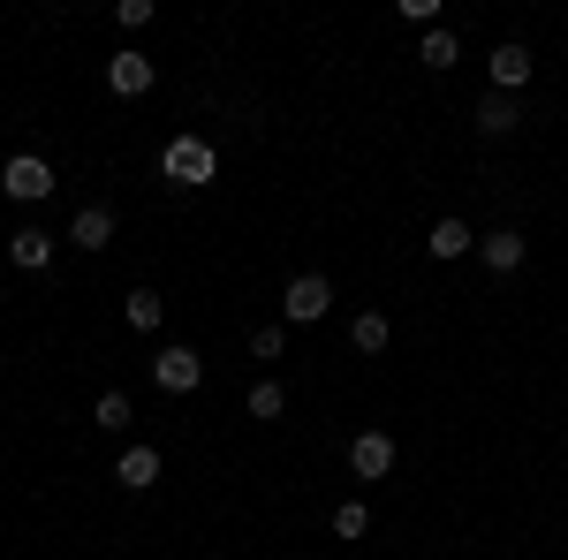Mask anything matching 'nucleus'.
I'll list each match as a JSON object with an SVG mask.
<instances>
[{"label": "nucleus", "instance_id": "nucleus-1", "mask_svg": "<svg viewBox=\"0 0 568 560\" xmlns=\"http://www.w3.org/2000/svg\"><path fill=\"white\" fill-rule=\"evenodd\" d=\"M160 174L175 182V190H205L220 174V152L205 136H168V152H160Z\"/></svg>", "mask_w": 568, "mask_h": 560}, {"label": "nucleus", "instance_id": "nucleus-2", "mask_svg": "<svg viewBox=\"0 0 568 560\" xmlns=\"http://www.w3.org/2000/svg\"><path fill=\"white\" fill-rule=\"evenodd\" d=\"M0 190H8L16 205H39V197H53V167H45L39 152H16V160L0 167Z\"/></svg>", "mask_w": 568, "mask_h": 560}, {"label": "nucleus", "instance_id": "nucleus-3", "mask_svg": "<svg viewBox=\"0 0 568 560\" xmlns=\"http://www.w3.org/2000/svg\"><path fill=\"white\" fill-rule=\"evenodd\" d=\"M281 310H288V326H318V318L334 310L326 273H296V281H288V296H281Z\"/></svg>", "mask_w": 568, "mask_h": 560}, {"label": "nucleus", "instance_id": "nucleus-4", "mask_svg": "<svg viewBox=\"0 0 568 560\" xmlns=\"http://www.w3.org/2000/svg\"><path fill=\"white\" fill-rule=\"evenodd\" d=\"M152 379H160L168 394H197V379H205V364H197V348L168 342L160 356H152Z\"/></svg>", "mask_w": 568, "mask_h": 560}, {"label": "nucleus", "instance_id": "nucleus-5", "mask_svg": "<svg viewBox=\"0 0 568 560\" xmlns=\"http://www.w3.org/2000/svg\"><path fill=\"white\" fill-rule=\"evenodd\" d=\"M349 470L364 477V485H379V477L394 470V439H387V431H356V439H349Z\"/></svg>", "mask_w": 568, "mask_h": 560}, {"label": "nucleus", "instance_id": "nucleus-6", "mask_svg": "<svg viewBox=\"0 0 568 560\" xmlns=\"http://www.w3.org/2000/svg\"><path fill=\"white\" fill-rule=\"evenodd\" d=\"M530 69H538V61H530V45H516V39L493 45V91H508V99H516V91L530 84Z\"/></svg>", "mask_w": 568, "mask_h": 560}, {"label": "nucleus", "instance_id": "nucleus-7", "mask_svg": "<svg viewBox=\"0 0 568 560\" xmlns=\"http://www.w3.org/2000/svg\"><path fill=\"white\" fill-rule=\"evenodd\" d=\"M152 77H160V69H152L144 53H114V61H106V84L122 91V99H144V91H152Z\"/></svg>", "mask_w": 568, "mask_h": 560}, {"label": "nucleus", "instance_id": "nucleus-8", "mask_svg": "<svg viewBox=\"0 0 568 560\" xmlns=\"http://www.w3.org/2000/svg\"><path fill=\"white\" fill-rule=\"evenodd\" d=\"M69 243L106 251V243H114V213H106V205H77V220H69Z\"/></svg>", "mask_w": 568, "mask_h": 560}, {"label": "nucleus", "instance_id": "nucleus-9", "mask_svg": "<svg viewBox=\"0 0 568 560\" xmlns=\"http://www.w3.org/2000/svg\"><path fill=\"white\" fill-rule=\"evenodd\" d=\"M8 258L23 265V273H45V265H53V235H45V227H16V235H8Z\"/></svg>", "mask_w": 568, "mask_h": 560}, {"label": "nucleus", "instance_id": "nucleus-10", "mask_svg": "<svg viewBox=\"0 0 568 560\" xmlns=\"http://www.w3.org/2000/svg\"><path fill=\"white\" fill-rule=\"evenodd\" d=\"M425 251H433L439 265H455V258H470V251H478V235H470L463 220H439L433 235H425Z\"/></svg>", "mask_w": 568, "mask_h": 560}, {"label": "nucleus", "instance_id": "nucleus-11", "mask_svg": "<svg viewBox=\"0 0 568 560\" xmlns=\"http://www.w3.org/2000/svg\"><path fill=\"white\" fill-rule=\"evenodd\" d=\"M516 122H524V114H516V99H508V91H485V99H478V130L485 136H508Z\"/></svg>", "mask_w": 568, "mask_h": 560}, {"label": "nucleus", "instance_id": "nucleus-12", "mask_svg": "<svg viewBox=\"0 0 568 560\" xmlns=\"http://www.w3.org/2000/svg\"><path fill=\"white\" fill-rule=\"evenodd\" d=\"M478 258L493 265V273H516V265H524V235H516V227H500V235H485V243H478Z\"/></svg>", "mask_w": 568, "mask_h": 560}, {"label": "nucleus", "instance_id": "nucleus-13", "mask_svg": "<svg viewBox=\"0 0 568 560\" xmlns=\"http://www.w3.org/2000/svg\"><path fill=\"white\" fill-rule=\"evenodd\" d=\"M122 318H130V334H160V318H168V303L152 296V288H130V303H122Z\"/></svg>", "mask_w": 568, "mask_h": 560}, {"label": "nucleus", "instance_id": "nucleus-14", "mask_svg": "<svg viewBox=\"0 0 568 560\" xmlns=\"http://www.w3.org/2000/svg\"><path fill=\"white\" fill-rule=\"evenodd\" d=\"M122 485H130V492H144V485H160V447H130V455H122Z\"/></svg>", "mask_w": 568, "mask_h": 560}, {"label": "nucleus", "instance_id": "nucleus-15", "mask_svg": "<svg viewBox=\"0 0 568 560\" xmlns=\"http://www.w3.org/2000/svg\"><path fill=\"white\" fill-rule=\"evenodd\" d=\"M349 342L364 348V356H379V348H387V310H356V318H349Z\"/></svg>", "mask_w": 568, "mask_h": 560}, {"label": "nucleus", "instance_id": "nucleus-16", "mask_svg": "<svg viewBox=\"0 0 568 560\" xmlns=\"http://www.w3.org/2000/svg\"><path fill=\"white\" fill-rule=\"evenodd\" d=\"M243 401H251V417H258V425H273V417L288 409V387H281V379H258V387L243 394Z\"/></svg>", "mask_w": 568, "mask_h": 560}, {"label": "nucleus", "instance_id": "nucleus-17", "mask_svg": "<svg viewBox=\"0 0 568 560\" xmlns=\"http://www.w3.org/2000/svg\"><path fill=\"white\" fill-rule=\"evenodd\" d=\"M425 69H455L463 61V45H455V31H425V53H417Z\"/></svg>", "mask_w": 568, "mask_h": 560}, {"label": "nucleus", "instance_id": "nucleus-18", "mask_svg": "<svg viewBox=\"0 0 568 560\" xmlns=\"http://www.w3.org/2000/svg\"><path fill=\"white\" fill-rule=\"evenodd\" d=\"M251 356H258V364H281V356H288V326H258V334H251Z\"/></svg>", "mask_w": 568, "mask_h": 560}, {"label": "nucleus", "instance_id": "nucleus-19", "mask_svg": "<svg viewBox=\"0 0 568 560\" xmlns=\"http://www.w3.org/2000/svg\"><path fill=\"white\" fill-rule=\"evenodd\" d=\"M364 530H372V508L364 500H342L334 508V538H364Z\"/></svg>", "mask_w": 568, "mask_h": 560}, {"label": "nucleus", "instance_id": "nucleus-20", "mask_svg": "<svg viewBox=\"0 0 568 560\" xmlns=\"http://www.w3.org/2000/svg\"><path fill=\"white\" fill-rule=\"evenodd\" d=\"M91 417H99V431H122V425H130V394H99Z\"/></svg>", "mask_w": 568, "mask_h": 560}, {"label": "nucleus", "instance_id": "nucleus-21", "mask_svg": "<svg viewBox=\"0 0 568 560\" xmlns=\"http://www.w3.org/2000/svg\"><path fill=\"white\" fill-rule=\"evenodd\" d=\"M114 16H122V31H144V23H152V0H122Z\"/></svg>", "mask_w": 568, "mask_h": 560}]
</instances>
